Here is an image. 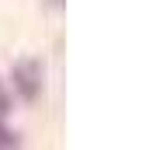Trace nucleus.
Segmentation results:
<instances>
[{"label":"nucleus","mask_w":146,"mask_h":150,"mask_svg":"<svg viewBox=\"0 0 146 150\" xmlns=\"http://www.w3.org/2000/svg\"><path fill=\"white\" fill-rule=\"evenodd\" d=\"M11 84L25 101H35L45 87V67L38 59H18L14 70H11Z\"/></svg>","instance_id":"nucleus-1"},{"label":"nucleus","mask_w":146,"mask_h":150,"mask_svg":"<svg viewBox=\"0 0 146 150\" xmlns=\"http://www.w3.org/2000/svg\"><path fill=\"white\" fill-rule=\"evenodd\" d=\"M7 112H11V98H7V91H4V84H0V122H4Z\"/></svg>","instance_id":"nucleus-3"},{"label":"nucleus","mask_w":146,"mask_h":150,"mask_svg":"<svg viewBox=\"0 0 146 150\" xmlns=\"http://www.w3.org/2000/svg\"><path fill=\"white\" fill-rule=\"evenodd\" d=\"M21 140H18V133H11L4 122H0V150H7V147H18Z\"/></svg>","instance_id":"nucleus-2"}]
</instances>
